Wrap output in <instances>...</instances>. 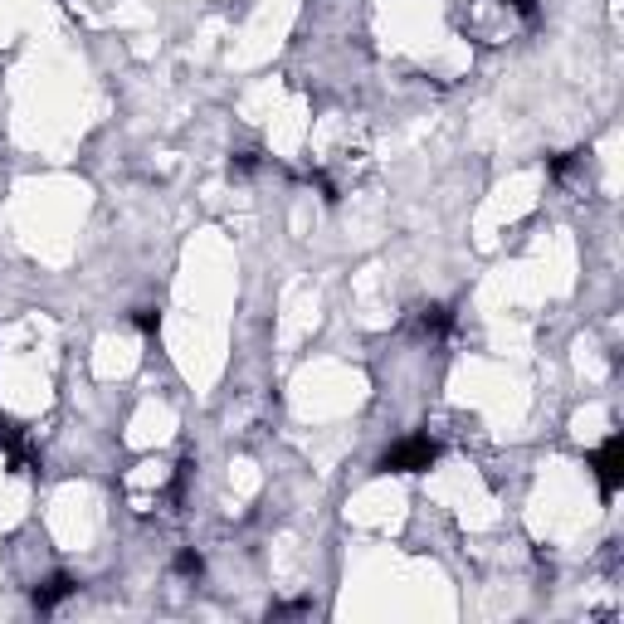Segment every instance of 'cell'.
Listing matches in <instances>:
<instances>
[{"instance_id":"9","label":"cell","mask_w":624,"mask_h":624,"mask_svg":"<svg viewBox=\"0 0 624 624\" xmlns=\"http://www.w3.org/2000/svg\"><path fill=\"white\" fill-rule=\"evenodd\" d=\"M259 166V156L254 151H239V156H230V171H239V176H249Z\"/></svg>"},{"instance_id":"8","label":"cell","mask_w":624,"mask_h":624,"mask_svg":"<svg viewBox=\"0 0 624 624\" xmlns=\"http://www.w3.org/2000/svg\"><path fill=\"white\" fill-rule=\"evenodd\" d=\"M307 181H312V186L322 190V200H327V206H337V186H332V181H327V176H322V171H312Z\"/></svg>"},{"instance_id":"4","label":"cell","mask_w":624,"mask_h":624,"mask_svg":"<svg viewBox=\"0 0 624 624\" xmlns=\"http://www.w3.org/2000/svg\"><path fill=\"white\" fill-rule=\"evenodd\" d=\"M449 327H454V307H444V303L419 307V337H444Z\"/></svg>"},{"instance_id":"3","label":"cell","mask_w":624,"mask_h":624,"mask_svg":"<svg viewBox=\"0 0 624 624\" xmlns=\"http://www.w3.org/2000/svg\"><path fill=\"white\" fill-rule=\"evenodd\" d=\"M74 591H78L74 575H69V571H54L44 585H34V610H54V605H64V600L74 595Z\"/></svg>"},{"instance_id":"5","label":"cell","mask_w":624,"mask_h":624,"mask_svg":"<svg viewBox=\"0 0 624 624\" xmlns=\"http://www.w3.org/2000/svg\"><path fill=\"white\" fill-rule=\"evenodd\" d=\"M132 327H137V332H147V337H151V332L161 327V312H156V307H137V312H132Z\"/></svg>"},{"instance_id":"11","label":"cell","mask_w":624,"mask_h":624,"mask_svg":"<svg viewBox=\"0 0 624 624\" xmlns=\"http://www.w3.org/2000/svg\"><path fill=\"white\" fill-rule=\"evenodd\" d=\"M502 5H512V10H518V15H527V20H532V15H537V5H542V0H502Z\"/></svg>"},{"instance_id":"2","label":"cell","mask_w":624,"mask_h":624,"mask_svg":"<svg viewBox=\"0 0 624 624\" xmlns=\"http://www.w3.org/2000/svg\"><path fill=\"white\" fill-rule=\"evenodd\" d=\"M591 468L600 478V498H615L624 483V435H610L600 449L591 454Z\"/></svg>"},{"instance_id":"10","label":"cell","mask_w":624,"mask_h":624,"mask_svg":"<svg viewBox=\"0 0 624 624\" xmlns=\"http://www.w3.org/2000/svg\"><path fill=\"white\" fill-rule=\"evenodd\" d=\"M307 610H312V600H293V605H273L269 615L279 619V615H307Z\"/></svg>"},{"instance_id":"6","label":"cell","mask_w":624,"mask_h":624,"mask_svg":"<svg viewBox=\"0 0 624 624\" xmlns=\"http://www.w3.org/2000/svg\"><path fill=\"white\" fill-rule=\"evenodd\" d=\"M200 571H206L200 551H181V556H176V575H200Z\"/></svg>"},{"instance_id":"7","label":"cell","mask_w":624,"mask_h":624,"mask_svg":"<svg viewBox=\"0 0 624 624\" xmlns=\"http://www.w3.org/2000/svg\"><path fill=\"white\" fill-rule=\"evenodd\" d=\"M575 156H581V151H561V156H551V161H546V171H551V176H556V181H561V176H566L571 166H575Z\"/></svg>"},{"instance_id":"1","label":"cell","mask_w":624,"mask_h":624,"mask_svg":"<svg viewBox=\"0 0 624 624\" xmlns=\"http://www.w3.org/2000/svg\"><path fill=\"white\" fill-rule=\"evenodd\" d=\"M435 459H439V444L429 439V435H410V439L390 444V449L381 454L376 473H425Z\"/></svg>"}]
</instances>
